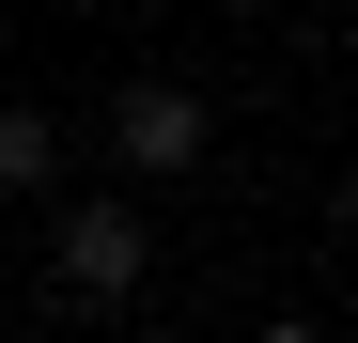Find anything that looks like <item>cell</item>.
Masks as SVG:
<instances>
[{"instance_id": "6da1fadb", "label": "cell", "mask_w": 358, "mask_h": 343, "mask_svg": "<svg viewBox=\"0 0 358 343\" xmlns=\"http://www.w3.org/2000/svg\"><path fill=\"white\" fill-rule=\"evenodd\" d=\"M47 265H63V297H141L156 234H141V203L109 188V203H63V234H47Z\"/></svg>"}, {"instance_id": "7a4b0ae2", "label": "cell", "mask_w": 358, "mask_h": 343, "mask_svg": "<svg viewBox=\"0 0 358 343\" xmlns=\"http://www.w3.org/2000/svg\"><path fill=\"white\" fill-rule=\"evenodd\" d=\"M203 156V94L187 78H125L109 94V172H187Z\"/></svg>"}, {"instance_id": "3957f363", "label": "cell", "mask_w": 358, "mask_h": 343, "mask_svg": "<svg viewBox=\"0 0 358 343\" xmlns=\"http://www.w3.org/2000/svg\"><path fill=\"white\" fill-rule=\"evenodd\" d=\"M47 156H63V125L16 94V109H0V203H16V188H47Z\"/></svg>"}, {"instance_id": "277c9868", "label": "cell", "mask_w": 358, "mask_h": 343, "mask_svg": "<svg viewBox=\"0 0 358 343\" xmlns=\"http://www.w3.org/2000/svg\"><path fill=\"white\" fill-rule=\"evenodd\" d=\"M250 343H327V328H312V312H265V328H250Z\"/></svg>"}]
</instances>
